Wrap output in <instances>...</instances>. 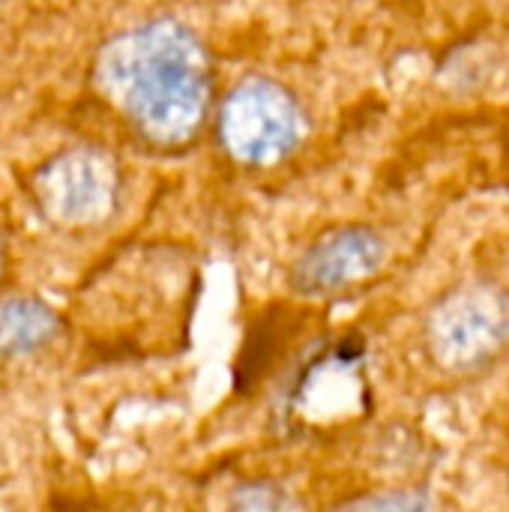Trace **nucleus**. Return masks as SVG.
Returning a JSON list of instances; mask_svg holds the SVG:
<instances>
[{
	"mask_svg": "<svg viewBox=\"0 0 509 512\" xmlns=\"http://www.w3.org/2000/svg\"><path fill=\"white\" fill-rule=\"evenodd\" d=\"M345 507L354 510H435L438 501L426 498L420 492H396V495H369V498H357Z\"/></svg>",
	"mask_w": 509,
	"mask_h": 512,
	"instance_id": "9",
	"label": "nucleus"
},
{
	"mask_svg": "<svg viewBox=\"0 0 509 512\" xmlns=\"http://www.w3.org/2000/svg\"><path fill=\"white\" fill-rule=\"evenodd\" d=\"M36 198L54 222L69 228H93L117 210L120 171L102 150H66L39 168Z\"/></svg>",
	"mask_w": 509,
	"mask_h": 512,
	"instance_id": "5",
	"label": "nucleus"
},
{
	"mask_svg": "<svg viewBox=\"0 0 509 512\" xmlns=\"http://www.w3.org/2000/svg\"><path fill=\"white\" fill-rule=\"evenodd\" d=\"M93 81L153 150L189 147L210 114V54L186 24L171 18L114 36L96 57Z\"/></svg>",
	"mask_w": 509,
	"mask_h": 512,
	"instance_id": "1",
	"label": "nucleus"
},
{
	"mask_svg": "<svg viewBox=\"0 0 509 512\" xmlns=\"http://www.w3.org/2000/svg\"><path fill=\"white\" fill-rule=\"evenodd\" d=\"M60 333V318L39 300L0 303V357H27Z\"/></svg>",
	"mask_w": 509,
	"mask_h": 512,
	"instance_id": "7",
	"label": "nucleus"
},
{
	"mask_svg": "<svg viewBox=\"0 0 509 512\" xmlns=\"http://www.w3.org/2000/svg\"><path fill=\"white\" fill-rule=\"evenodd\" d=\"M231 507H234V510L276 512V510H294V507H300V501H297L291 492H285L282 486L267 483V480H258V483H246V486L234 489Z\"/></svg>",
	"mask_w": 509,
	"mask_h": 512,
	"instance_id": "8",
	"label": "nucleus"
},
{
	"mask_svg": "<svg viewBox=\"0 0 509 512\" xmlns=\"http://www.w3.org/2000/svg\"><path fill=\"white\" fill-rule=\"evenodd\" d=\"M384 261L387 240L372 225H336L300 252L288 282L300 297H342L372 282Z\"/></svg>",
	"mask_w": 509,
	"mask_h": 512,
	"instance_id": "6",
	"label": "nucleus"
},
{
	"mask_svg": "<svg viewBox=\"0 0 509 512\" xmlns=\"http://www.w3.org/2000/svg\"><path fill=\"white\" fill-rule=\"evenodd\" d=\"M366 339L357 333L321 345L294 375L285 393L282 417L288 423L321 426L330 420L354 417L366 399Z\"/></svg>",
	"mask_w": 509,
	"mask_h": 512,
	"instance_id": "4",
	"label": "nucleus"
},
{
	"mask_svg": "<svg viewBox=\"0 0 509 512\" xmlns=\"http://www.w3.org/2000/svg\"><path fill=\"white\" fill-rule=\"evenodd\" d=\"M303 135V105L273 78L252 75L240 81L216 111V138L225 156L243 168H270L282 162L300 147Z\"/></svg>",
	"mask_w": 509,
	"mask_h": 512,
	"instance_id": "3",
	"label": "nucleus"
},
{
	"mask_svg": "<svg viewBox=\"0 0 509 512\" xmlns=\"http://www.w3.org/2000/svg\"><path fill=\"white\" fill-rule=\"evenodd\" d=\"M423 348L447 375H477L509 348V291L468 282L441 294L423 321Z\"/></svg>",
	"mask_w": 509,
	"mask_h": 512,
	"instance_id": "2",
	"label": "nucleus"
}]
</instances>
